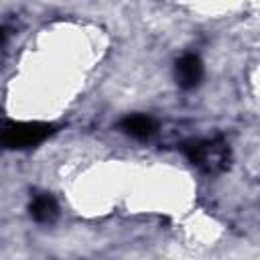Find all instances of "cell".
<instances>
[{"label":"cell","mask_w":260,"mask_h":260,"mask_svg":"<svg viewBox=\"0 0 260 260\" xmlns=\"http://www.w3.org/2000/svg\"><path fill=\"white\" fill-rule=\"evenodd\" d=\"M183 152L187 154V158L209 171V173H217L221 169L228 167V160H230V148L225 142H219V140H197V142H189V144H183Z\"/></svg>","instance_id":"1"},{"label":"cell","mask_w":260,"mask_h":260,"mask_svg":"<svg viewBox=\"0 0 260 260\" xmlns=\"http://www.w3.org/2000/svg\"><path fill=\"white\" fill-rule=\"evenodd\" d=\"M53 134V124L47 122H6L2 144L6 148H28Z\"/></svg>","instance_id":"2"},{"label":"cell","mask_w":260,"mask_h":260,"mask_svg":"<svg viewBox=\"0 0 260 260\" xmlns=\"http://www.w3.org/2000/svg\"><path fill=\"white\" fill-rule=\"evenodd\" d=\"M201 77H203V63H201V59L197 55L187 53V55H183L177 61V65H175V79H177L179 87L193 89V87L199 85Z\"/></svg>","instance_id":"3"},{"label":"cell","mask_w":260,"mask_h":260,"mask_svg":"<svg viewBox=\"0 0 260 260\" xmlns=\"http://www.w3.org/2000/svg\"><path fill=\"white\" fill-rule=\"evenodd\" d=\"M59 213V207H57V201L43 193V195H37L32 201H30V215L32 219H37L39 223H51Z\"/></svg>","instance_id":"4"},{"label":"cell","mask_w":260,"mask_h":260,"mask_svg":"<svg viewBox=\"0 0 260 260\" xmlns=\"http://www.w3.org/2000/svg\"><path fill=\"white\" fill-rule=\"evenodd\" d=\"M122 130L134 138H146L154 132V122L152 118L144 116V114H132V116H126L122 120Z\"/></svg>","instance_id":"5"}]
</instances>
